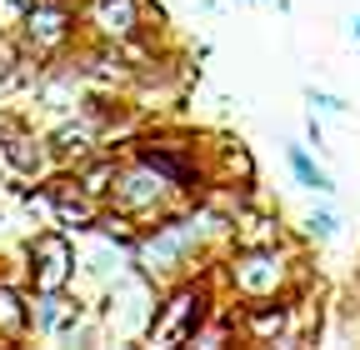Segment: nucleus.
Returning <instances> with one entry per match:
<instances>
[{
  "instance_id": "a211bd4d",
  "label": "nucleus",
  "mask_w": 360,
  "mask_h": 350,
  "mask_svg": "<svg viewBox=\"0 0 360 350\" xmlns=\"http://www.w3.org/2000/svg\"><path fill=\"white\" fill-rule=\"evenodd\" d=\"M240 6H265V0H240Z\"/></svg>"
},
{
  "instance_id": "6e6552de",
  "label": "nucleus",
  "mask_w": 360,
  "mask_h": 350,
  "mask_svg": "<svg viewBox=\"0 0 360 350\" xmlns=\"http://www.w3.org/2000/svg\"><path fill=\"white\" fill-rule=\"evenodd\" d=\"M45 190V210H51V221L70 235H90L101 226V215H105V200H96L70 170H56L51 181H40Z\"/></svg>"
},
{
  "instance_id": "20e7f679",
  "label": "nucleus",
  "mask_w": 360,
  "mask_h": 350,
  "mask_svg": "<svg viewBox=\"0 0 360 350\" xmlns=\"http://www.w3.org/2000/svg\"><path fill=\"white\" fill-rule=\"evenodd\" d=\"M80 6L75 0H40V6L20 11L15 40L30 60H60L75 40H80Z\"/></svg>"
},
{
  "instance_id": "2eb2a0df",
  "label": "nucleus",
  "mask_w": 360,
  "mask_h": 350,
  "mask_svg": "<svg viewBox=\"0 0 360 350\" xmlns=\"http://www.w3.org/2000/svg\"><path fill=\"white\" fill-rule=\"evenodd\" d=\"M305 136H310L315 150H326V136H321V125H315V115H310V125H305Z\"/></svg>"
},
{
  "instance_id": "f3484780",
  "label": "nucleus",
  "mask_w": 360,
  "mask_h": 350,
  "mask_svg": "<svg viewBox=\"0 0 360 350\" xmlns=\"http://www.w3.org/2000/svg\"><path fill=\"white\" fill-rule=\"evenodd\" d=\"M350 35H355V40H360V15H350Z\"/></svg>"
},
{
  "instance_id": "7ed1b4c3",
  "label": "nucleus",
  "mask_w": 360,
  "mask_h": 350,
  "mask_svg": "<svg viewBox=\"0 0 360 350\" xmlns=\"http://www.w3.org/2000/svg\"><path fill=\"white\" fill-rule=\"evenodd\" d=\"M215 285L210 276H186L160 290L155 300V316L146 325V345H186L205 330V320L215 316Z\"/></svg>"
},
{
  "instance_id": "f257e3e1",
  "label": "nucleus",
  "mask_w": 360,
  "mask_h": 350,
  "mask_svg": "<svg viewBox=\"0 0 360 350\" xmlns=\"http://www.w3.org/2000/svg\"><path fill=\"white\" fill-rule=\"evenodd\" d=\"M200 250H205V210H170L160 215V221L141 226V240H135L130 250V266L135 271H146L160 290L175 285V280H186L195 276L200 266Z\"/></svg>"
},
{
  "instance_id": "9d476101",
  "label": "nucleus",
  "mask_w": 360,
  "mask_h": 350,
  "mask_svg": "<svg viewBox=\"0 0 360 350\" xmlns=\"http://www.w3.org/2000/svg\"><path fill=\"white\" fill-rule=\"evenodd\" d=\"M45 145H51V165H56V170H75V165H85L90 155L105 150V136H101L85 115H75V120H60L56 130H45Z\"/></svg>"
},
{
  "instance_id": "dca6fc26",
  "label": "nucleus",
  "mask_w": 360,
  "mask_h": 350,
  "mask_svg": "<svg viewBox=\"0 0 360 350\" xmlns=\"http://www.w3.org/2000/svg\"><path fill=\"white\" fill-rule=\"evenodd\" d=\"M6 6H11V11L20 15V11H30V6H40V0H6Z\"/></svg>"
},
{
  "instance_id": "f8f14e48",
  "label": "nucleus",
  "mask_w": 360,
  "mask_h": 350,
  "mask_svg": "<svg viewBox=\"0 0 360 350\" xmlns=\"http://www.w3.org/2000/svg\"><path fill=\"white\" fill-rule=\"evenodd\" d=\"M285 165H290V175H295L305 190H315V195H330V190H335L330 170H326V165H315V155H310L305 145H285Z\"/></svg>"
},
{
  "instance_id": "9b49d317",
  "label": "nucleus",
  "mask_w": 360,
  "mask_h": 350,
  "mask_svg": "<svg viewBox=\"0 0 360 350\" xmlns=\"http://www.w3.org/2000/svg\"><path fill=\"white\" fill-rule=\"evenodd\" d=\"M115 170H120V155H115V150H101V155H90L85 165H75L70 175H75V181L96 195V200H105L110 186H115Z\"/></svg>"
},
{
  "instance_id": "423d86ee",
  "label": "nucleus",
  "mask_w": 360,
  "mask_h": 350,
  "mask_svg": "<svg viewBox=\"0 0 360 350\" xmlns=\"http://www.w3.org/2000/svg\"><path fill=\"white\" fill-rule=\"evenodd\" d=\"M80 6V30L105 46H135L146 40L150 15H160L150 0H75Z\"/></svg>"
},
{
  "instance_id": "0eeeda50",
  "label": "nucleus",
  "mask_w": 360,
  "mask_h": 350,
  "mask_svg": "<svg viewBox=\"0 0 360 350\" xmlns=\"http://www.w3.org/2000/svg\"><path fill=\"white\" fill-rule=\"evenodd\" d=\"M285 276H290V260L276 245H240L236 260L225 266V280L240 300H276L285 295Z\"/></svg>"
},
{
  "instance_id": "39448f33",
  "label": "nucleus",
  "mask_w": 360,
  "mask_h": 350,
  "mask_svg": "<svg viewBox=\"0 0 360 350\" xmlns=\"http://www.w3.org/2000/svg\"><path fill=\"white\" fill-rule=\"evenodd\" d=\"M75 260L80 245L60 226H40L25 240V285L30 290H70L75 285Z\"/></svg>"
},
{
  "instance_id": "ddd939ff",
  "label": "nucleus",
  "mask_w": 360,
  "mask_h": 350,
  "mask_svg": "<svg viewBox=\"0 0 360 350\" xmlns=\"http://www.w3.org/2000/svg\"><path fill=\"white\" fill-rule=\"evenodd\" d=\"M305 231H310L315 240H335V235H340V215L326 210V205H315V210L305 215Z\"/></svg>"
},
{
  "instance_id": "f03ea898",
  "label": "nucleus",
  "mask_w": 360,
  "mask_h": 350,
  "mask_svg": "<svg viewBox=\"0 0 360 350\" xmlns=\"http://www.w3.org/2000/svg\"><path fill=\"white\" fill-rule=\"evenodd\" d=\"M105 205H110L115 215H125V221H135V226H150V221H160V215H170V210H186L191 195L180 190L170 175H160L150 160L130 155V160H120V170H115V186H110Z\"/></svg>"
},
{
  "instance_id": "4468645a",
  "label": "nucleus",
  "mask_w": 360,
  "mask_h": 350,
  "mask_svg": "<svg viewBox=\"0 0 360 350\" xmlns=\"http://www.w3.org/2000/svg\"><path fill=\"white\" fill-rule=\"evenodd\" d=\"M305 105H315V110H326V115H345L350 110V101H340V96H330V91H305Z\"/></svg>"
},
{
  "instance_id": "1a4fd4ad",
  "label": "nucleus",
  "mask_w": 360,
  "mask_h": 350,
  "mask_svg": "<svg viewBox=\"0 0 360 350\" xmlns=\"http://www.w3.org/2000/svg\"><path fill=\"white\" fill-rule=\"evenodd\" d=\"M0 170L15 181H51L56 175L45 136H35L20 115H0Z\"/></svg>"
}]
</instances>
